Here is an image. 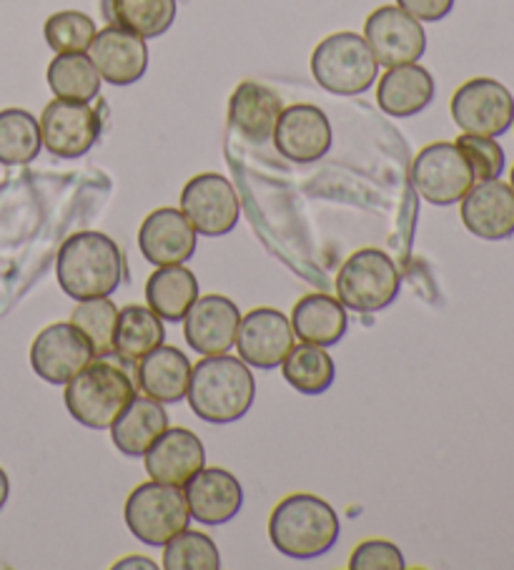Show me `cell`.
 Instances as JSON below:
<instances>
[{"label": "cell", "mask_w": 514, "mask_h": 570, "mask_svg": "<svg viewBox=\"0 0 514 570\" xmlns=\"http://www.w3.org/2000/svg\"><path fill=\"white\" fill-rule=\"evenodd\" d=\"M56 277L73 302L111 297L123 279L121 249L101 232H78L58 249Z\"/></svg>", "instance_id": "obj_1"}, {"label": "cell", "mask_w": 514, "mask_h": 570, "mask_svg": "<svg viewBox=\"0 0 514 570\" xmlns=\"http://www.w3.org/2000/svg\"><path fill=\"white\" fill-rule=\"evenodd\" d=\"M189 405L196 417L211 425H229L251 410L256 382L249 365L241 357L211 355L191 370Z\"/></svg>", "instance_id": "obj_2"}, {"label": "cell", "mask_w": 514, "mask_h": 570, "mask_svg": "<svg viewBox=\"0 0 514 570\" xmlns=\"http://www.w3.org/2000/svg\"><path fill=\"white\" fill-rule=\"evenodd\" d=\"M339 530L336 510L312 493L286 495L269 518L271 546L294 560L326 556L339 540Z\"/></svg>", "instance_id": "obj_3"}, {"label": "cell", "mask_w": 514, "mask_h": 570, "mask_svg": "<svg viewBox=\"0 0 514 570\" xmlns=\"http://www.w3.org/2000/svg\"><path fill=\"white\" fill-rule=\"evenodd\" d=\"M136 397L134 380L108 360H93L66 382V407L76 422L91 430H108Z\"/></svg>", "instance_id": "obj_4"}, {"label": "cell", "mask_w": 514, "mask_h": 570, "mask_svg": "<svg viewBox=\"0 0 514 570\" xmlns=\"http://www.w3.org/2000/svg\"><path fill=\"white\" fill-rule=\"evenodd\" d=\"M312 76L324 91L334 96H359L367 94L377 81L379 63L364 36L339 31L326 36L314 48Z\"/></svg>", "instance_id": "obj_5"}, {"label": "cell", "mask_w": 514, "mask_h": 570, "mask_svg": "<svg viewBox=\"0 0 514 570\" xmlns=\"http://www.w3.org/2000/svg\"><path fill=\"white\" fill-rule=\"evenodd\" d=\"M402 274L389 254L382 249H359L336 274V299L352 312L374 314L397 299Z\"/></svg>", "instance_id": "obj_6"}, {"label": "cell", "mask_w": 514, "mask_h": 570, "mask_svg": "<svg viewBox=\"0 0 514 570\" xmlns=\"http://www.w3.org/2000/svg\"><path fill=\"white\" fill-rule=\"evenodd\" d=\"M126 525L144 546H166L174 535L189 528L191 513L186 505L184 488L166 483L138 485L126 500Z\"/></svg>", "instance_id": "obj_7"}, {"label": "cell", "mask_w": 514, "mask_h": 570, "mask_svg": "<svg viewBox=\"0 0 514 570\" xmlns=\"http://www.w3.org/2000/svg\"><path fill=\"white\" fill-rule=\"evenodd\" d=\"M449 111L462 134L497 139L512 129L514 96L507 86L494 81V78H469L454 91Z\"/></svg>", "instance_id": "obj_8"}, {"label": "cell", "mask_w": 514, "mask_h": 570, "mask_svg": "<svg viewBox=\"0 0 514 570\" xmlns=\"http://www.w3.org/2000/svg\"><path fill=\"white\" fill-rule=\"evenodd\" d=\"M409 179L422 199L434 206L457 204L474 186L472 166L464 159L459 146L452 141H437L424 146V149L414 156Z\"/></svg>", "instance_id": "obj_9"}, {"label": "cell", "mask_w": 514, "mask_h": 570, "mask_svg": "<svg viewBox=\"0 0 514 570\" xmlns=\"http://www.w3.org/2000/svg\"><path fill=\"white\" fill-rule=\"evenodd\" d=\"M181 212L199 237H226L236 229L241 214L239 196L221 174H199L184 186Z\"/></svg>", "instance_id": "obj_10"}, {"label": "cell", "mask_w": 514, "mask_h": 570, "mask_svg": "<svg viewBox=\"0 0 514 570\" xmlns=\"http://www.w3.org/2000/svg\"><path fill=\"white\" fill-rule=\"evenodd\" d=\"M96 360L91 342L73 322H56L31 345V367L48 385H66Z\"/></svg>", "instance_id": "obj_11"}, {"label": "cell", "mask_w": 514, "mask_h": 570, "mask_svg": "<svg viewBox=\"0 0 514 570\" xmlns=\"http://www.w3.org/2000/svg\"><path fill=\"white\" fill-rule=\"evenodd\" d=\"M364 41L384 68L417 63L427 51V33L422 23L399 6H382L364 23Z\"/></svg>", "instance_id": "obj_12"}, {"label": "cell", "mask_w": 514, "mask_h": 570, "mask_svg": "<svg viewBox=\"0 0 514 570\" xmlns=\"http://www.w3.org/2000/svg\"><path fill=\"white\" fill-rule=\"evenodd\" d=\"M43 146L58 159H78L93 149L101 136V116L91 104L56 101L48 104L41 114Z\"/></svg>", "instance_id": "obj_13"}, {"label": "cell", "mask_w": 514, "mask_h": 570, "mask_svg": "<svg viewBox=\"0 0 514 570\" xmlns=\"http://www.w3.org/2000/svg\"><path fill=\"white\" fill-rule=\"evenodd\" d=\"M271 141L286 161L314 164L332 149V124L319 106L296 104L284 108L274 126Z\"/></svg>", "instance_id": "obj_14"}, {"label": "cell", "mask_w": 514, "mask_h": 570, "mask_svg": "<svg viewBox=\"0 0 514 570\" xmlns=\"http://www.w3.org/2000/svg\"><path fill=\"white\" fill-rule=\"evenodd\" d=\"M294 347V330L284 312L274 307H259L241 314L236 350L249 367L276 370Z\"/></svg>", "instance_id": "obj_15"}, {"label": "cell", "mask_w": 514, "mask_h": 570, "mask_svg": "<svg viewBox=\"0 0 514 570\" xmlns=\"http://www.w3.org/2000/svg\"><path fill=\"white\" fill-rule=\"evenodd\" d=\"M241 312L224 294L199 297L184 317V337L189 347L201 357L226 355L236 345Z\"/></svg>", "instance_id": "obj_16"}, {"label": "cell", "mask_w": 514, "mask_h": 570, "mask_svg": "<svg viewBox=\"0 0 514 570\" xmlns=\"http://www.w3.org/2000/svg\"><path fill=\"white\" fill-rule=\"evenodd\" d=\"M462 224L484 242H504L514 237V191L507 181H474L462 196Z\"/></svg>", "instance_id": "obj_17"}, {"label": "cell", "mask_w": 514, "mask_h": 570, "mask_svg": "<svg viewBox=\"0 0 514 570\" xmlns=\"http://www.w3.org/2000/svg\"><path fill=\"white\" fill-rule=\"evenodd\" d=\"M196 239H199V234L184 212L174 209V206L151 212L138 229V249L154 267L186 264L196 254Z\"/></svg>", "instance_id": "obj_18"}, {"label": "cell", "mask_w": 514, "mask_h": 570, "mask_svg": "<svg viewBox=\"0 0 514 570\" xmlns=\"http://www.w3.org/2000/svg\"><path fill=\"white\" fill-rule=\"evenodd\" d=\"M86 53L93 61L96 71L101 73L103 81L111 86H131L146 76V38L126 31V28L106 26L103 31L96 33Z\"/></svg>", "instance_id": "obj_19"}, {"label": "cell", "mask_w": 514, "mask_h": 570, "mask_svg": "<svg viewBox=\"0 0 514 570\" xmlns=\"http://www.w3.org/2000/svg\"><path fill=\"white\" fill-rule=\"evenodd\" d=\"M184 498L191 518L201 525H224L239 515L244 505V490L229 470L201 468L184 485Z\"/></svg>", "instance_id": "obj_20"}, {"label": "cell", "mask_w": 514, "mask_h": 570, "mask_svg": "<svg viewBox=\"0 0 514 570\" xmlns=\"http://www.w3.org/2000/svg\"><path fill=\"white\" fill-rule=\"evenodd\" d=\"M146 473L156 483L184 488L206 465L204 442L186 428H166L144 455Z\"/></svg>", "instance_id": "obj_21"}, {"label": "cell", "mask_w": 514, "mask_h": 570, "mask_svg": "<svg viewBox=\"0 0 514 570\" xmlns=\"http://www.w3.org/2000/svg\"><path fill=\"white\" fill-rule=\"evenodd\" d=\"M437 83L427 68L404 63L387 68L377 86V106L392 119H409L422 114L434 101Z\"/></svg>", "instance_id": "obj_22"}, {"label": "cell", "mask_w": 514, "mask_h": 570, "mask_svg": "<svg viewBox=\"0 0 514 570\" xmlns=\"http://www.w3.org/2000/svg\"><path fill=\"white\" fill-rule=\"evenodd\" d=\"M191 370L194 365L179 347L158 345L138 360L136 382L146 397L168 405V402H181L186 397Z\"/></svg>", "instance_id": "obj_23"}, {"label": "cell", "mask_w": 514, "mask_h": 570, "mask_svg": "<svg viewBox=\"0 0 514 570\" xmlns=\"http://www.w3.org/2000/svg\"><path fill=\"white\" fill-rule=\"evenodd\" d=\"M281 111L284 106L279 94L256 81L239 83L229 98V124L251 144L271 139Z\"/></svg>", "instance_id": "obj_24"}, {"label": "cell", "mask_w": 514, "mask_h": 570, "mask_svg": "<svg viewBox=\"0 0 514 570\" xmlns=\"http://www.w3.org/2000/svg\"><path fill=\"white\" fill-rule=\"evenodd\" d=\"M291 330L306 345L332 347L347 334V307L329 294H306L291 309Z\"/></svg>", "instance_id": "obj_25"}, {"label": "cell", "mask_w": 514, "mask_h": 570, "mask_svg": "<svg viewBox=\"0 0 514 570\" xmlns=\"http://www.w3.org/2000/svg\"><path fill=\"white\" fill-rule=\"evenodd\" d=\"M168 415L161 402L151 397H134L116 417L111 428V442L126 458H144L146 450L164 435Z\"/></svg>", "instance_id": "obj_26"}, {"label": "cell", "mask_w": 514, "mask_h": 570, "mask_svg": "<svg viewBox=\"0 0 514 570\" xmlns=\"http://www.w3.org/2000/svg\"><path fill=\"white\" fill-rule=\"evenodd\" d=\"M164 320L151 307L128 304V307L118 309L113 330V355L123 365H138V360L146 357L158 345H164Z\"/></svg>", "instance_id": "obj_27"}, {"label": "cell", "mask_w": 514, "mask_h": 570, "mask_svg": "<svg viewBox=\"0 0 514 570\" xmlns=\"http://www.w3.org/2000/svg\"><path fill=\"white\" fill-rule=\"evenodd\" d=\"M196 299H199V279L184 264L158 267L146 282L148 307L166 322H184Z\"/></svg>", "instance_id": "obj_28"}, {"label": "cell", "mask_w": 514, "mask_h": 570, "mask_svg": "<svg viewBox=\"0 0 514 570\" xmlns=\"http://www.w3.org/2000/svg\"><path fill=\"white\" fill-rule=\"evenodd\" d=\"M176 0H101L108 26L126 28L141 38L164 36L176 21Z\"/></svg>", "instance_id": "obj_29"}, {"label": "cell", "mask_w": 514, "mask_h": 570, "mask_svg": "<svg viewBox=\"0 0 514 570\" xmlns=\"http://www.w3.org/2000/svg\"><path fill=\"white\" fill-rule=\"evenodd\" d=\"M46 78L56 98L81 104H91L103 83L88 53H56Z\"/></svg>", "instance_id": "obj_30"}, {"label": "cell", "mask_w": 514, "mask_h": 570, "mask_svg": "<svg viewBox=\"0 0 514 570\" xmlns=\"http://www.w3.org/2000/svg\"><path fill=\"white\" fill-rule=\"evenodd\" d=\"M281 375L296 392L316 397L334 385L336 365L326 347L304 342L299 347H291L289 355L284 357Z\"/></svg>", "instance_id": "obj_31"}, {"label": "cell", "mask_w": 514, "mask_h": 570, "mask_svg": "<svg viewBox=\"0 0 514 570\" xmlns=\"http://www.w3.org/2000/svg\"><path fill=\"white\" fill-rule=\"evenodd\" d=\"M43 149L41 124L23 108L0 111V164L23 166L31 164Z\"/></svg>", "instance_id": "obj_32"}, {"label": "cell", "mask_w": 514, "mask_h": 570, "mask_svg": "<svg viewBox=\"0 0 514 570\" xmlns=\"http://www.w3.org/2000/svg\"><path fill=\"white\" fill-rule=\"evenodd\" d=\"M161 563L166 570H219L221 553L214 538L186 528L164 546Z\"/></svg>", "instance_id": "obj_33"}, {"label": "cell", "mask_w": 514, "mask_h": 570, "mask_svg": "<svg viewBox=\"0 0 514 570\" xmlns=\"http://www.w3.org/2000/svg\"><path fill=\"white\" fill-rule=\"evenodd\" d=\"M118 309L108 297L78 302V307L71 314V322L86 334L91 342L96 360L113 355V330H116Z\"/></svg>", "instance_id": "obj_34"}, {"label": "cell", "mask_w": 514, "mask_h": 570, "mask_svg": "<svg viewBox=\"0 0 514 570\" xmlns=\"http://www.w3.org/2000/svg\"><path fill=\"white\" fill-rule=\"evenodd\" d=\"M96 33V21L81 11H58L43 26L46 43L53 53H86Z\"/></svg>", "instance_id": "obj_35"}, {"label": "cell", "mask_w": 514, "mask_h": 570, "mask_svg": "<svg viewBox=\"0 0 514 570\" xmlns=\"http://www.w3.org/2000/svg\"><path fill=\"white\" fill-rule=\"evenodd\" d=\"M454 144L459 146L464 159L469 161L474 181L500 179L504 174V149L497 139H492V136L462 134Z\"/></svg>", "instance_id": "obj_36"}, {"label": "cell", "mask_w": 514, "mask_h": 570, "mask_svg": "<svg viewBox=\"0 0 514 570\" xmlns=\"http://www.w3.org/2000/svg\"><path fill=\"white\" fill-rule=\"evenodd\" d=\"M352 570H404V553L397 548V543L382 538L364 540L349 558Z\"/></svg>", "instance_id": "obj_37"}, {"label": "cell", "mask_w": 514, "mask_h": 570, "mask_svg": "<svg viewBox=\"0 0 514 570\" xmlns=\"http://www.w3.org/2000/svg\"><path fill=\"white\" fill-rule=\"evenodd\" d=\"M397 6L419 23H437L452 13L454 0H397Z\"/></svg>", "instance_id": "obj_38"}, {"label": "cell", "mask_w": 514, "mask_h": 570, "mask_svg": "<svg viewBox=\"0 0 514 570\" xmlns=\"http://www.w3.org/2000/svg\"><path fill=\"white\" fill-rule=\"evenodd\" d=\"M113 568H151V570H156L158 566L154 563V560H146L144 556H128L126 560H121V563H116Z\"/></svg>", "instance_id": "obj_39"}, {"label": "cell", "mask_w": 514, "mask_h": 570, "mask_svg": "<svg viewBox=\"0 0 514 570\" xmlns=\"http://www.w3.org/2000/svg\"><path fill=\"white\" fill-rule=\"evenodd\" d=\"M8 495H11V480H8L6 470L0 468V510L6 508V503H8Z\"/></svg>", "instance_id": "obj_40"}, {"label": "cell", "mask_w": 514, "mask_h": 570, "mask_svg": "<svg viewBox=\"0 0 514 570\" xmlns=\"http://www.w3.org/2000/svg\"><path fill=\"white\" fill-rule=\"evenodd\" d=\"M510 186H512V191H514V166H512V171H510Z\"/></svg>", "instance_id": "obj_41"}, {"label": "cell", "mask_w": 514, "mask_h": 570, "mask_svg": "<svg viewBox=\"0 0 514 570\" xmlns=\"http://www.w3.org/2000/svg\"><path fill=\"white\" fill-rule=\"evenodd\" d=\"M512 129H514V121H512Z\"/></svg>", "instance_id": "obj_42"}]
</instances>
